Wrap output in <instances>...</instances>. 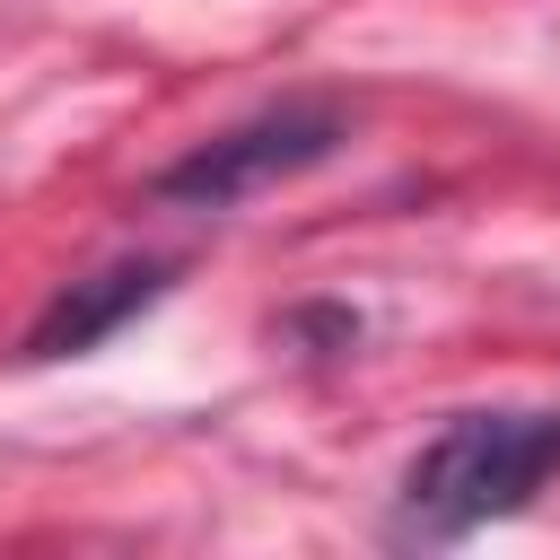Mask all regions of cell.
<instances>
[{
    "mask_svg": "<svg viewBox=\"0 0 560 560\" xmlns=\"http://www.w3.org/2000/svg\"><path fill=\"white\" fill-rule=\"evenodd\" d=\"M560 472V411H455L402 464V534L464 542Z\"/></svg>",
    "mask_w": 560,
    "mask_h": 560,
    "instance_id": "6da1fadb",
    "label": "cell"
},
{
    "mask_svg": "<svg viewBox=\"0 0 560 560\" xmlns=\"http://www.w3.org/2000/svg\"><path fill=\"white\" fill-rule=\"evenodd\" d=\"M341 131H350V122H341L332 105H271V114H254V122H236V131H210V140L184 149L175 166H158L149 192L175 201V210H236V201H254V192L324 166V158L341 149Z\"/></svg>",
    "mask_w": 560,
    "mask_h": 560,
    "instance_id": "7a4b0ae2",
    "label": "cell"
},
{
    "mask_svg": "<svg viewBox=\"0 0 560 560\" xmlns=\"http://www.w3.org/2000/svg\"><path fill=\"white\" fill-rule=\"evenodd\" d=\"M166 280H175V262H114V271H88V280L52 289V306L26 324V359H79V350H96L140 306H158Z\"/></svg>",
    "mask_w": 560,
    "mask_h": 560,
    "instance_id": "3957f363",
    "label": "cell"
}]
</instances>
